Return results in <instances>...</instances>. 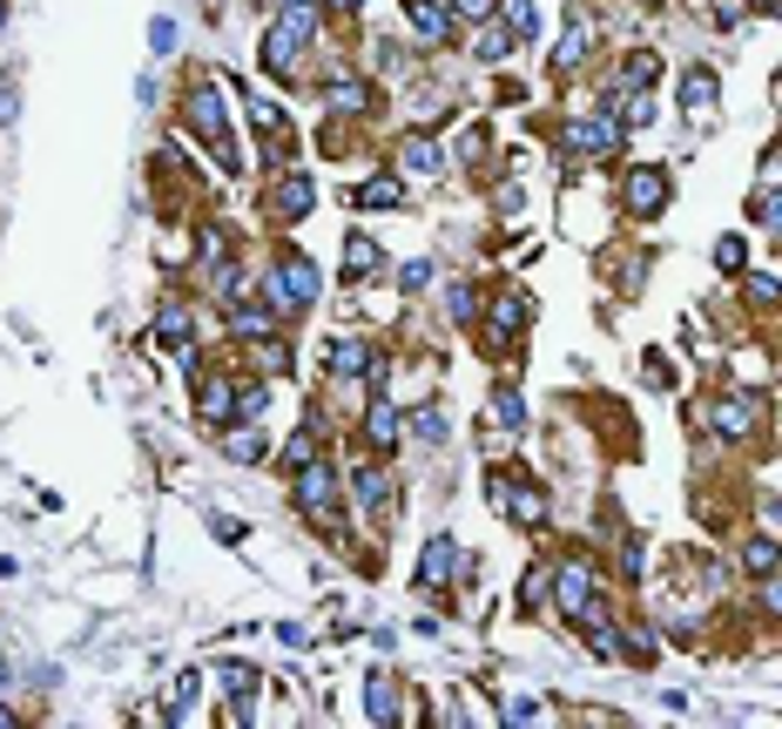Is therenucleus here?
Instances as JSON below:
<instances>
[{"label":"nucleus","instance_id":"obj_1","mask_svg":"<svg viewBox=\"0 0 782 729\" xmlns=\"http://www.w3.org/2000/svg\"><path fill=\"white\" fill-rule=\"evenodd\" d=\"M317 291H324V277H317V264H311V257H277V271L264 277V304H271L277 317L311 311V304H317Z\"/></svg>","mask_w":782,"mask_h":729},{"label":"nucleus","instance_id":"obj_2","mask_svg":"<svg viewBox=\"0 0 782 729\" xmlns=\"http://www.w3.org/2000/svg\"><path fill=\"white\" fill-rule=\"evenodd\" d=\"M183 122L223 155V170H236V149H230V102H223V89L216 81H196V89L183 95Z\"/></svg>","mask_w":782,"mask_h":729},{"label":"nucleus","instance_id":"obj_3","mask_svg":"<svg viewBox=\"0 0 782 729\" xmlns=\"http://www.w3.org/2000/svg\"><path fill=\"white\" fill-rule=\"evenodd\" d=\"M324 372H331V378L385 385V352H378L365 332H331V338H324Z\"/></svg>","mask_w":782,"mask_h":729},{"label":"nucleus","instance_id":"obj_4","mask_svg":"<svg viewBox=\"0 0 782 729\" xmlns=\"http://www.w3.org/2000/svg\"><path fill=\"white\" fill-rule=\"evenodd\" d=\"M554 601H560V615L580 628L587 615H600V575H593V560L587 554H567L560 567H554Z\"/></svg>","mask_w":782,"mask_h":729},{"label":"nucleus","instance_id":"obj_5","mask_svg":"<svg viewBox=\"0 0 782 729\" xmlns=\"http://www.w3.org/2000/svg\"><path fill=\"white\" fill-rule=\"evenodd\" d=\"M291 500H297V514H311L317 527H331V507H337V466H331L324 453L297 466V479H291Z\"/></svg>","mask_w":782,"mask_h":729},{"label":"nucleus","instance_id":"obj_6","mask_svg":"<svg viewBox=\"0 0 782 729\" xmlns=\"http://www.w3.org/2000/svg\"><path fill=\"white\" fill-rule=\"evenodd\" d=\"M492 507H506L519 527H534V534L554 520V500H547L540 479H499V473H492Z\"/></svg>","mask_w":782,"mask_h":729},{"label":"nucleus","instance_id":"obj_7","mask_svg":"<svg viewBox=\"0 0 782 729\" xmlns=\"http://www.w3.org/2000/svg\"><path fill=\"white\" fill-rule=\"evenodd\" d=\"M668 196H674V183H668L661 162H634V170L621 176V203H628V216H661V210H668Z\"/></svg>","mask_w":782,"mask_h":729},{"label":"nucleus","instance_id":"obj_8","mask_svg":"<svg viewBox=\"0 0 782 729\" xmlns=\"http://www.w3.org/2000/svg\"><path fill=\"white\" fill-rule=\"evenodd\" d=\"M560 142H567L573 155H615V149H621V122H615V102H607L600 115H573V122L560 129Z\"/></svg>","mask_w":782,"mask_h":729},{"label":"nucleus","instance_id":"obj_9","mask_svg":"<svg viewBox=\"0 0 782 729\" xmlns=\"http://www.w3.org/2000/svg\"><path fill=\"white\" fill-rule=\"evenodd\" d=\"M527 324H534V297L512 291V284H499V297L486 304V332H492V345H499V338L519 345V338H527Z\"/></svg>","mask_w":782,"mask_h":729},{"label":"nucleus","instance_id":"obj_10","mask_svg":"<svg viewBox=\"0 0 782 729\" xmlns=\"http://www.w3.org/2000/svg\"><path fill=\"white\" fill-rule=\"evenodd\" d=\"M392 162L405 176H418V183H431V176H446V149L431 142L425 129H412V135H398V149H392Z\"/></svg>","mask_w":782,"mask_h":729},{"label":"nucleus","instance_id":"obj_11","mask_svg":"<svg viewBox=\"0 0 782 729\" xmlns=\"http://www.w3.org/2000/svg\"><path fill=\"white\" fill-rule=\"evenodd\" d=\"M715 102H722L715 68H688V74H681V115H688L694 129H709V122H715Z\"/></svg>","mask_w":782,"mask_h":729},{"label":"nucleus","instance_id":"obj_12","mask_svg":"<svg viewBox=\"0 0 782 729\" xmlns=\"http://www.w3.org/2000/svg\"><path fill=\"white\" fill-rule=\"evenodd\" d=\"M311 203H317V183H311V176L284 170V176L271 183V216H277V223H304V216H311Z\"/></svg>","mask_w":782,"mask_h":729},{"label":"nucleus","instance_id":"obj_13","mask_svg":"<svg viewBox=\"0 0 782 729\" xmlns=\"http://www.w3.org/2000/svg\"><path fill=\"white\" fill-rule=\"evenodd\" d=\"M398 439H405V413L378 392V398H372V413H365V446L385 459V453H398Z\"/></svg>","mask_w":782,"mask_h":729},{"label":"nucleus","instance_id":"obj_14","mask_svg":"<svg viewBox=\"0 0 782 729\" xmlns=\"http://www.w3.org/2000/svg\"><path fill=\"white\" fill-rule=\"evenodd\" d=\"M297 61H304V34H297L291 21H277V28L264 34V74L291 81V74H297Z\"/></svg>","mask_w":782,"mask_h":729},{"label":"nucleus","instance_id":"obj_15","mask_svg":"<svg viewBox=\"0 0 782 729\" xmlns=\"http://www.w3.org/2000/svg\"><path fill=\"white\" fill-rule=\"evenodd\" d=\"M453 575H459V540L453 534H431L425 540V560H418V588H439Z\"/></svg>","mask_w":782,"mask_h":729},{"label":"nucleus","instance_id":"obj_16","mask_svg":"<svg viewBox=\"0 0 782 729\" xmlns=\"http://www.w3.org/2000/svg\"><path fill=\"white\" fill-rule=\"evenodd\" d=\"M324 102H331V115H372V109H378L372 81H358V74H337V81H324Z\"/></svg>","mask_w":782,"mask_h":729},{"label":"nucleus","instance_id":"obj_17","mask_svg":"<svg viewBox=\"0 0 782 729\" xmlns=\"http://www.w3.org/2000/svg\"><path fill=\"white\" fill-rule=\"evenodd\" d=\"M223 332L243 338V345H256V338L277 332V311H271V304H230V311H223Z\"/></svg>","mask_w":782,"mask_h":729},{"label":"nucleus","instance_id":"obj_18","mask_svg":"<svg viewBox=\"0 0 782 729\" xmlns=\"http://www.w3.org/2000/svg\"><path fill=\"white\" fill-rule=\"evenodd\" d=\"M223 459H236V466H264V459H271V439L256 433V419L223 426Z\"/></svg>","mask_w":782,"mask_h":729},{"label":"nucleus","instance_id":"obj_19","mask_svg":"<svg viewBox=\"0 0 782 729\" xmlns=\"http://www.w3.org/2000/svg\"><path fill=\"white\" fill-rule=\"evenodd\" d=\"M196 419H203L210 433L236 426V385H230V378H210V385H203V398H196Z\"/></svg>","mask_w":782,"mask_h":729},{"label":"nucleus","instance_id":"obj_20","mask_svg":"<svg viewBox=\"0 0 782 729\" xmlns=\"http://www.w3.org/2000/svg\"><path fill=\"white\" fill-rule=\"evenodd\" d=\"M352 500H358V507H372V514H385V507L398 500V486H392V473H385V466H358V473H352Z\"/></svg>","mask_w":782,"mask_h":729},{"label":"nucleus","instance_id":"obj_21","mask_svg":"<svg viewBox=\"0 0 782 729\" xmlns=\"http://www.w3.org/2000/svg\"><path fill=\"white\" fill-rule=\"evenodd\" d=\"M405 8H412V34H418L425 48H439V41L453 34V14L439 8V0H405Z\"/></svg>","mask_w":782,"mask_h":729},{"label":"nucleus","instance_id":"obj_22","mask_svg":"<svg viewBox=\"0 0 782 729\" xmlns=\"http://www.w3.org/2000/svg\"><path fill=\"white\" fill-rule=\"evenodd\" d=\"M709 419H715V433H722V439H742V433L755 426V392H735V398H722Z\"/></svg>","mask_w":782,"mask_h":729},{"label":"nucleus","instance_id":"obj_23","mask_svg":"<svg viewBox=\"0 0 782 729\" xmlns=\"http://www.w3.org/2000/svg\"><path fill=\"white\" fill-rule=\"evenodd\" d=\"M155 345H162L169 358H176L183 345H196V317H190L183 304H176V311H162V317H155Z\"/></svg>","mask_w":782,"mask_h":729},{"label":"nucleus","instance_id":"obj_24","mask_svg":"<svg viewBox=\"0 0 782 729\" xmlns=\"http://www.w3.org/2000/svg\"><path fill=\"white\" fill-rule=\"evenodd\" d=\"M365 716L372 722H398V682L385 669H372V682H365Z\"/></svg>","mask_w":782,"mask_h":729},{"label":"nucleus","instance_id":"obj_25","mask_svg":"<svg viewBox=\"0 0 782 729\" xmlns=\"http://www.w3.org/2000/svg\"><path fill=\"white\" fill-rule=\"evenodd\" d=\"M405 433H412L418 446H446V405H439V398H425L418 413L405 419Z\"/></svg>","mask_w":782,"mask_h":729},{"label":"nucleus","instance_id":"obj_26","mask_svg":"<svg viewBox=\"0 0 782 729\" xmlns=\"http://www.w3.org/2000/svg\"><path fill=\"white\" fill-rule=\"evenodd\" d=\"M210 291H216V304H223V311H230V304H243V297H250V277H243V264H230V257H223V264L210 271Z\"/></svg>","mask_w":782,"mask_h":729},{"label":"nucleus","instance_id":"obj_27","mask_svg":"<svg viewBox=\"0 0 782 729\" xmlns=\"http://www.w3.org/2000/svg\"><path fill=\"white\" fill-rule=\"evenodd\" d=\"M499 14H506V34L512 41H534L540 34V8H534V0H499Z\"/></svg>","mask_w":782,"mask_h":729},{"label":"nucleus","instance_id":"obj_28","mask_svg":"<svg viewBox=\"0 0 782 729\" xmlns=\"http://www.w3.org/2000/svg\"><path fill=\"white\" fill-rule=\"evenodd\" d=\"M358 203L365 210H398L405 203V183L398 176H372V183H358Z\"/></svg>","mask_w":782,"mask_h":729},{"label":"nucleus","instance_id":"obj_29","mask_svg":"<svg viewBox=\"0 0 782 729\" xmlns=\"http://www.w3.org/2000/svg\"><path fill=\"white\" fill-rule=\"evenodd\" d=\"M372 271H378V243L358 230L352 243H344V277H372Z\"/></svg>","mask_w":782,"mask_h":729},{"label":"nucleus","instance_id":"obj_30","mask_svg":"<svg viewBox=\"0 0 782 729\" xmlns=\"http://www.w3.org/2000/svg\"><path fill=\"white\" fill-rule=\"evenodd\" d=\"M587 48H593V34H587V21H573V28H567V41H560V54H554V68H560V74H573V68L587 61Z\"/></svg>","mask_w":782,"mask_h":729},{"label":"nucleus","instance_id":"obj_31","mask_svg":"<svg viewBox=\"0 0 782 729\" xmlns=\"http://www.w3.org/2000/svg\"><path fill=\"white\" fill-rule=\"evenodd\" d=\"M473 54H479V61H506V54H512V34L499 28V14H492V21L479 28V41H473Z\"/></svg>","mask_w":782,"mask_h":729},{"label":"nucleus","instance_id":"obj_32","mask_svg":"<svg viewBox=\"0 0 782 729\" xmlns=\"http://www.w3.org/2000/svg\"><path fill=\"white\" fill-rule=\"evenodd\" d=\"M264 405H271V385L264 378H243L236 385V419H264Z\"/></svg>","mask_w":782,"mask_h":729},{"label":"nucleus","instance_id":"obj_33","mask_svg":"<svg viewBox=\"0 0 782 729\" xmlns=\"http://www.w3.org/2000/svg\"><path fill=\"white\" fill-rule=\"evenodd\" d=\"M742 567L762 581V575H775V567H782V547H775V540H749V547H742Z\"/></svg>","mask_w":782,"mask_h":729},{"label":"nucleus","instance_id":"obj_34","mask_svg":"<svg viewBox=\"0 0 782 729\" xmlns=\"http://www.w3.org/2000/svg\"><path fill=\"white\" fill-rule=\"evenodd\" d=\"M492 419H499L506 433L527 426V405H519V392H512V385H499V392H492Z\"/></svg>","mask_w":782,"mask_h":729},{"label":"nucleus","instance_id":"obj_35","mask_svg":"<svg viewBox=\"0 0 782 729\" xmlns=\"http://www.w3.org/2000/svg\"><path fill=\"white\" fill-rule=\"evenodd\" d=\"M446 311H453V324H473V317H479V291L453 277V284H446Z\"/></svg>","mask_w":782,"mask_h":729},{"label":"nucleus","instance_id":"obj_36","mask_svg":"<svg viewBox=\"0 0 782 729\" xmlns=\"http://www.w3.org/2000/svg\"><path fill=\"white\" fill-rule=\"evenodd\" d=\"M256 365H264V372H291V338H256Z\"/></svg>","mask_w":782,"mask_h":729},{"label":"nucleus","instance_id":"obj_37","mask_svg":"<svg viewBox=\"0 0 782 729\" xmlns=\"http://www.w3.org/2000/svg\"><path fill=\"white\" fill-rule=\"evenodd\" d=\"M317 446H324V439H317V419H311L304 433H291V439H284V459H291V466H304V459H317Z\"/></svg>","mask_w":782,"mask_h":729},{"label":"nucleus","instance_id":"obj_38","mask_svg":"<svg viewBox=\"0 0 782 729\" xmlns=\"http://www.w3.org/2000/svg\"><path fill=\"white\" fill-rule=\"evenodd\" d=\"M216 689H223V696H250V689H256V669H243V662H223V669H216Z\"/></svg>","mask_w":782,"mask_h":729},{"label":"nucleus","instance_id":"obj_39","mask_svg":"<svg viewBox=\"0 0 782 729\" xmlns=\"http://www.w3.org/2000/svg\"><path fill=\"white\" fill-rule=\"evenodd\" d=\"M621 575H628V581H641V575H648V540H641V534H628V540H621Z\"/></svg>","mask_w":782,"mask_h":729},{"label":"nucleus","instance_id":"obj_40","mask_svg":"<svg viewBox=\"0 0 782 729\" xmlns=\"http://www.w3.org/2000/svg\"><path fill=\"white\" fill-rule=\"evenodd\" d=\"M742 264H749V243H742V236H722V243H715V271H729V277H735Z\"/></svg>","mask_w":782,"mask_h":729},{"label":"nucleus","instance_id":"obj_41","mask_svg":"<svg viewBox=\"0 0 782 729\" xmlns=\"http://www.w3.org/2000/svg\"><path fill=\"white\" fill-rule=\"evenodd\" d=\"M755 223H769V230H775V236H782V183H775V190H762V196H755Z\"/></svg>","mask_w":782,"mask_h":729},{"label":"nucleus","instance_id":"obj_42","mask_svg":"<svg viewBox=\"0 0 782 729\" xmlns=\"http://www.w3.org/2000/svg\"><path fill=\"white\" fill-rule=\"evenodd\" d=\"M547 581H554V567H534V575H527V581H519V601H527V608H534V601L547 595Z\"/></svg>","mask_w":782,"mask_h":729},{"label":"nucleus","instance_id":"obj_43","mask_svg":"<svg viewBox=\"0 0 782 729\" xmlns=\"http://www.w3.org/2000/svg\"><path fill=\"white\" fill-rule=\"evenodd\" d=\"M762 608L782 615V567H775V575H762Z\"/></svg>","mask_w":782,"mask_h":729},{"label":"nucleus","instance_id":"obj_44","mask_svg":"<svg viewBox=\"0 0 782 729\" xmlns=\"http://www.w3.org/2000/svg\"><path fill=\"white\" fill-rule=\"evenodd\" d=\"M453 8H459L466 21H492V14H499V0H453Z\"/></svg>","mask_w":782,"mask_h":729},{"label":"nucleus","instance_id":"obj_45","mask_svg":"<svg viewBox=\"0 0 782 729\" xmlns=\"http://www.w3.org/2000/svg\"><path fill=\"white\" fill-rule=\"evenodd\" d=\"M425 284H431V264H405L398 271V291H425Z\"/></svg>","mask_w":782,"mask_h":729},{"label":"nucleus","instance_id":"obj_46","mask_svg":"<svg viewBox=\"0 0 782 729\" xmlns=\"http://www.w3.org/2000/svg\"><path fill=\"white\" fill-rule=\"evenodd\" d=\"M149 41H155V54H169V48H176V21H155Z\"/></svg>","mask_w":782,"mask_h":729},{"label":"nucleus","instance_id":"obj_47","mask_svg":"<svg viewBox=\"0 0 782 729\" xmlns=\"http://www.w3.org/2000/svg\"><path fill=\"white\" fill-rule=\"evenodd\" d=\"M506 722H519V729L540 722V702H512V709H506Z\"/></svg>","mask_w":782,"mask_h":729},{"label":"nucleus","instance_id":"obj_48","mask_svg":"<svg viewBox=\"0 0 782 729\" xmlns=\"http://www.w3.org/2000/svg\"><path fill=\"white\" fill-rule=\"evenodd\" d=\"M648 378H654V385H668V378H674V365H668L661 352H648Z\"/></svg>","mask_w":782,"mask_h":729},{"label":"nucleus","instance_id":"obj_49","mask_svg":"<svg viewBox=\"0 0 782 729\" xmlns=\"http://www.w3.org/2000/svg\"><path fill=\"white\" fill-rule=\"evenodd\" d=\"M14 109H21V95H14V89H0V122H14Z\"/></svg>","mask_w":782,"mask_h":729},{"label":"nucleus","instance_id":"obj_50","mask_svg":"<svg viewBox=\"0 0 782 729\" xmlns=\"http://www.w3.org/2000/svg\"><path fill=\"white\" fill-rule=\"evenodd\" d=\"M8 689H14V662H8V656H0V696H8Z\"/></svg>","mask_w":782,"mask_h":729},{"label":"nucleus","instance_id":"obj_51","mask_svg":"<svg viewBox=\"0 0 782 729\" xmlns=\"http://www.w3.org/2000/svg\"><path fill=\"white\" fill-rule=\"evenodd\" d=\"M14 722H21V716H14V709H8V702H0V729H14Z\"/></svg>","mask_w":782,"mask_h":729},{"label":"nucleus","instance_id":"obj_52","mask_svg":"<svg viewBox=\"0 0 782 729\" xmlns=\"http://www.w3.org/2000/svg\"><path fill=\"white\" fill-rule=\"evenodd\" d=\"M0 28H8V0H0Z\"/></svg>","mask_w":782,"mask_h":729},{"label":"nucleus","instance_id":"obj_53","mask_svg":"<svg viewBox=\"0 0 782 729\" xmlns=\"http://www.w3.org/2000/svg\"><path fill=\"white\" fill-rule=\"evenodd\" d=\"M769 8H775V0H769Z\"/></svg>","mask_w":782,"mask_h":729}]
</instances>
